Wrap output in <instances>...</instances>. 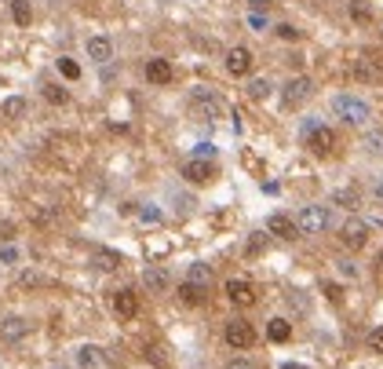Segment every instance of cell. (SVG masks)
I'll return each instance as SVG.
<instances>
[{
    "mask_svg": "<svg viewBox=\"0 0 383 369\" xmlns=\"http://www.w3.org/2000/svg\"><path fill=\"white\" fill-rule=\"evenodd\" d=\"M299 136H303V143L310 147V154H317V157L332 154V147H336V136H332V128L322 124V121H314V117H310V121H303Z\"/></svg>",
    "mask_w": 383,
    "mask_h": 369,
    "instance_id": "obj_1",
    "label": "cell"
},
{
    "mask_svg": "<svg viewBox=\"0 0 383 369\" xmlns=\"http://www.w3.org/2000/svg\"><path fill=\"white\" fill-rule=\"evenodd\" d=\"M190 114H194L197 121H216L223 114V99L212 88H194L190 92Z\"/></svg>",
    "mask_w": 383,
    "mask_h": 369,
    "instance_id": "obj_2",
    "label": "cell"
},
{
    "mask_svg": "<svg viewBox=\"0 0 383 369\" xmlns=\"http://www.w3.org/2000/svg\"><path fill=\"white\" fill-rule=\"evenodd\" d=\"M332 110H336V117H343L347 124H365L373 117L369 103L358 99V95H336V99H332Z\"/></svg>",
    "mask_w": 383,
    "mask_h": 369,
    "instance_id": "obj_3",
    "label": "cell"
},
{
    "mask_svg": "<svg viewBox=\"0 0 383 369\" xmlns=\"http://www.w3.org/2000/svg\"><path fill=\"white\" fill-rule=\"evenodd\" d=\"M329 208L325 205H307L299 212V219H296V231H303V234H322V231H329Z\"/></svg>",
    "mask_w": 383,
    "mask_h": 369,
    "instance_id": "obj_4",
    "label": "cell"
},
{
    "mask_svg": "<svg viewBox=\"0 0 383 369\" xmlns=\"http://www.w3.org/2000/svg\"><path fill=\"white\" fill-rule=\"evenodd\" d=\"M314 95V85H310V77H292L289 85L281 88V103L289 106V110H296V106H303Z\"/></svg>",
    "mask_w": 383,
    "mask_h": 369,
    "instance_id": "obj_5",
    "label": "cell"
},
{
    "mask_svg": "<svg viewBox=\"0 0 383 369\" xmlns=\"http://www.w3.org/2000/svg\"><path fill=\"white\" fill-rule=\"evenodd\" d=\"M227 344L230 347H237V351H248L252 344H255V329L248 326V322H241V318H234V322H227Z\"/></svg>",
    "mask_w": 383,
    "mask_h": 369,
    "instance_id": "obj_6",
    "label": "cell"
},
{
    "mask_svg": "<svg viewBox=\"0 0 383 369\" xmlns=\"http://www.w3.org/2000/svg\"><path fill=\"white\" fill-rule=\"evenodd\" d=\"M354 77H358V81H365V85H376L380 77H383V62L373 52H361L354 59Z\"/></svg>",
    "mask_w": 383,
    "mask_h": 369,
    "instance_id": "obj_7",
    "label": "cell"
},
{
    "mask_svg": "<svg viewBox=\"0 0 383 369\" xmlns=\"http://www.w3.org/2000/svg\"><path fill=\"white\" fill-rule=\"evenodd\" d=\"M340 242L347 249H361L365 242H369V223H365V219H347L340 227Z\"/></svg>",
    "mask_w": 383,
    "mask_h": 369,
    "instance_id": "obj_8",
    "label": "cell"
},
{
    "mask_svg": "<svg viewBox=\"0 0 383 369\" xmlns=\"http://www.w3.org/2000/svg\"><path fill=\"white\" fill-rule=\"evenodd\" d=\"M26 336H29V322L22 314H8L4 322H0V340L4 344H22Z\"/></svg>",
    "mask_w": 383,
    "mask_h": 369,
    "instance_id": "obj_9",
    "label": "cell"
},
{
    "mask_svg": "<svg viewBox=\"0 0 383 369\" xmlns=\"http://www.w3.org/2000/svg\"><path fill=\"white\" fill-rule=\"evenodd\" d=\"M227 300L237 303V308H252L255 303V285L248 278H230L227 282Z\"/></svg>",
    "mask_w": 383,
    "mask_h": 369,
    "instance_id": "obj_10",
    "label": "cell"
},
{
    "mask_svg": "<svg viewBox=\"0 0 383 369\" xmlns=\"http://www.w3.org/2000/svg\"><path fill=\"white\" fill-rule=\"evenodd\" d=\"M183 175L190 183H209L212 175H216V165L212 161H201V157H190V161L183 165Z\"/></svg>",
    "mask_w": 383,
    "mask_h": 369,
    "instance_id": "obj_11",
    "label": "cell"
},
{
    "mask_svg": "<svg viewBox=\"0 0 383 369\" xmlns=\"http://www.w3.org/2000/svg\"><path fill=\"white\" fill-rule=\"evenodd\" d=\"M266 231L274 234V238H296V234H299V231H296V219H292L289 212H270Z\"/></svg>",
    "mask_w": 383,
    "mask_h": 369,
    "instance_id": "obj_12",
    "label": "cell"
},
{
    "mask_svg": "<svg viewBox=\"0 0 383 369\" xmlns=\"http://www.w3.org/2000/svg\"><path fill=\"white\" fill-rule=\"evenodd\" d=\"M227 70L234 77H245L252 70V52H248V48H230V52H227Z\"/></svg>",
    "mask_w": 383,
    "mask_h": 369,
    "instance_id": "obj_13",
    "label": "cell"
},
{
    "mask_svg": "<svg viewBox=\"0 0 383 369\" xmlns=\"http://www.w3.org/2000/svg\"><path fill=\"white\" fill-rule=\"evenodd\" d=\"M114 311L124 318V322H128V318H135V314H139V300H135V293H132V289H117V293H114Z\"/></svg>",
    "mask_w": 383,
    "mask_h": 369,
    "instance_id": "obj_14",
    "label": "cell"
},
{
    "mask_svg": "<svg viewBox=\"0 0 383 369\" xmlns=\"http://www.w3.org/2000/svg\"><path fill=\"white\" fill-rule=\"evenodd\" d=\"M212 278H216V270L209 263H190V270H186V285H197L204 293L212 289Z\"/></svg>",
    "mask_w": 383,
    "mask_h": 369,
    "instance_id": "obj_15",
    "label": "cell"
},
{
    "mask_svg": "<svg viewBox=\"0 0 383 369\" xmlns=\"http://www.w3.org/2000/svg\"><path fill=\"white\" fill-rule=\"evenodd\" d=\"M172 77H175V73H172V62H168V59H150V62H147V81H150V85H168Z\"/></svg>",
    "mask_w": 383,
    "mask_h": 369,
    "instance_id": "obj_16",
    "label": "cell"
},
{
    "mask_svg": "<svg viewBox=\"0 0 383 369\" xmlns=\"http://www.w3.org/2000/svg\"><path fill=\"white\" fill-rule=\"evenodd\" d=\"M77 366H81V369H99L103 366V351L95 344H81V347H77Z\"/></svg>",
    "mask_w": 383,
    "mask_h": 369,
    "instance_id": "obj_17",
    "label": "cell"
},
{
    "mask_svg": "<svg viewBox=\"0 0 383 369\" xmlns=\"http://www.w3.org/2000/svg\"><path fill=\"white\" fill-rule=\"evenodd\" d=\"M88 55H91L95 62H110V55H114V44H110L106 37H91V41H88Z\"/></svg>",
    "mask_w": 383,
    "mask_h": 369,
    "instance_id": "obj_18",
    "label": "cell"
},
{
    "mask_svg": "<svg viewBox=\"0 0 383 369\" xmlns=\"http://www.w3.org/2000/svg\"><path fill=\"white\" fill-rule=\"evenodd\" d=\"M142 285H147V289H153V293H161V289L168 285L165 267H147V270H142Z\"/></svg>",
    "mask_w": 383,
    "mask_h": 369,
    "instance_id": "obj_19",
    "label": "cell"
},
{
    "mask_svg": "<svg viewBox=\"0 0 383 369\" xmlns=\"http://www.w3.org/2000/svg\"><path fill=\"white\" fill-rule=\"evenodd\" d=\"M91 263L99 267V270H114V267H121V252H114V249H95Z\"/></svg>",
    "mask_w": 383,
    "mask_h": 369,
    "instance_id": "obj_20",
    "label": "cell"
},
{
    "mask_svg": "<svg viewBox=\"0 0 383 369\" xmlns=\"http://www.w3.org/2000/svg\"><path fill=\"white\" fill-rule=\"evenodd\" d=\"M266 336H270V340H274V344H285V340H289V336H292V326L285 322V318H274V322L266 326Z\"/></svg>",
    "mask_w": 383,
    "mask_h": 369,
    "instance_id": "obj_21",
    "label": "cell"
},
{
    "mask_svg": "<svg viewBox=\"0 0 383 369\" xmlns=\"http://www.w3.org/2000/svg\"><path fill=\"white\" fill-rule=\"evenodd\" d=\"M11 19L19 22V26L33 22V8H29V0H11Z\"/></svg>",
    "mask_w": 383,
    "mask_h": 369,
    "instance_id": "obj_22",
    "label": "cell"
},
{
    "mask_svg": "<svg viewBox=\"0 0 383 369\" xmlns=\"http://www.w3.org/2000/svg\"><path fill=\"white\" fill-rule=\"evenodd\" d=\"M22 114H26V99H22V95H11V99H4V117L19 121Z\"/></svg>",
    "mask_w": 383,
    "mask_h": 369,
    "instance_id": "obj_23",
    "label": "cell"
},
{
    "mask_svg": "<svg viewBox=\"0 0 383 369\" xmlns=\"http://www.w3.org/2000/svg\"><path fill=\"white\" fill-rule=\"evenodd\" d=\"M350 19L361 22V26H369L373 22V8L365 4V0H354V4H350Z\"/></svg>",
    "mask_w": 383,
    "mask_h": 369,
    "instance_id": "obj_24",
    "label": "cell"
},
{
    "mask_svg": "<svg viewBox=\"0 0 383 369\" xmlns=\"http://www.w3.org/2000/svg\"><path fill=\"white\" fill-rule=\"evenodd\" d=\"M365 150H369V154H383V128H373V132L365 136Z\"/></svg>",
    "mask_w": 383,
    "mask_h": 369,
    "instance_id": "obj_25",
    "label": "cell"
},
{
    "mask_svg": "<svg viewBox=\"0 0 383 369\" xmlns=\"http://www.w3.org/2000/svg\"><path fill=\"white\" fill-rule=\"evenodd\" d=\"M179 296H183L186 303H204V289H197V285H186V282H183Z\"/></svg>",
    "mask_w": 383,
    "mask_h": 369,
    "instance_id": "obj_26",
    "label": "cell"
},
{
    "mask_svg": "<svg viewBox=\"0 0 383 369\" xmlns=\"http://www.w3.org/2000/svg\"><path fill=\"white\" fill-rule=\"evenodd\" d=\"M44 99H47V103H55V106H62V103H66V88H59V85H44Z\"/></svg>",
    "mask_w": 383,
    "mask_h": 369,
    "instance_id": "obj_27",
    "label": "cell"
},
{
    "mask_svg": "<svg viewBox=\"0 0 383 369\" xmlns=\"http://www.w3.org/2000/svg\"><path fill=\"white\" fill-rule=\"evenodd\" d=\"M266 245V234H248V245H245V256H260Z\"/></svg>",
    "mask_w": 383,
    "mask_h": 369,
    "instance_id": "obj_28",
    "label": "cell"
},
{
    "mask_svg": "<svg viewBox=\"0 0 383 369\" xmlns=\"http://www.w3.org/2000/svg\"><path fill=\"white\" fill-rule=\"evenodd\" d=\"M59 73L70 77V81H77V77H81V66H77L73 59H59Z\"/></svg>",
    "mask_w": 383,
    "mask_h": 369,
    "instance_id": "obj_29",
    "label": "cell"
},
{
    "mask_svg": "<svg viewBox=\"0 0 383 369\" xmlns=\"http://www.w3.org/2000/svg\"><path fill=\"white\" fill-rule=\"evenodd\" d=\"M19 285L37 289V285H44V275H37V270H22V275H19Z\"/></svg>",
    "mask_w": 383,
    "mask_h": 369,
    "instance_id": "obj_30",
    "label": "cell"
},
{
    "mask_svg": "<svg viewBox=\"0 0 383 369\" xmlns=\"http://www.w3.org/2000/svg\"><path fill=\"white\" fill-rule=\"evenodd\" d=\"M332 201H340V205H347V208H354V205H358V190H336V194H332Z\"/></svg>",
    "mask_w": 383,
    "mask_h": 369,
    "instance_id": "obj_31",
    "label": "cell"
},
{
    "mask_svg": "<svg viewBox=\"0 0 383 369\" xmlns=\"http://www.w3.org/2000/svg\"><path fill=\"white\" fill-rule=\"evenodd\" d=\"M248 92L255 95V99H263V95L270 92V81H266V77H255V81L248 85Z\"/></svg>",
    "mask_w": 383,
    "mask_h": 369,
    "instance_id": "obj_32",
    "label": "cell"
},
{
    "mask_svg": "<svg viewBox=\"0 0 383 369\" xmlns=\"http://www.w3.org/2000/svg\"><path fill=\"white\" fill-rule=\"evenodd\" d=\"M194 157H201V161H216V147H212V143H197Z\"/></svg>",
    "mask_w": 383,
    "mask_h": 369,
    "instance_id": "obj_33",
    "label": "cell"
},
{
    "mask_svg": "<svg viewBox=\"0 0 383 369\" xmlns=\"http://www.w3.org/2000/svg\"><path fill=\"white\" fill-rule=\"evenodd\" d=\"M278 37H281V41H299V29H296L292 22H281V26H278Z\"/></svg>",
    "mask_w": 383,
    "mask_h": 369,
    "instance_id": "obj_34",
    "label": "cell"
},
{
    "mask_svg": "<svg viewBox=\"0 0 383 369\" xmlns=\"http://www.w3.org/2000/svg\"><path fill=\"white\" fill-rule=\"evenodd\" d=\"M369 347H373V351H376V355H383V326H380V329H373V333H369Z\"/></svg>",
    "mask_w": 383,
    "mask_h": 369,
    "instance_id": "obj_35",
    "label": "cell"
},
{
    "mask_svg": "<svg viewBox=\"0 0 383 369\" xmlns=\"http://www.w3.org/2000/svg\"><path fill=\"white\" fill-rule=\"evenodd\" d=\"M227 369H260V366H255L252 359H245V355H237V359L227 362Z\"/></svg>",
    "mask_w": 383,
    "mask_h": 369,
    "instance_id": "obj_36",
    "label": "cell"
},
{
    "mask_svg": "<svg viewBox=\"0 0 383 369\" xmlns=\"http://www.w3.org/2000/svg\"><path fill=\"white\" fill-rule=\"evenodd\" d=\"M0 263H19V249L4 245V249H0Z\"/></svg>",
    "mask_w": 383,
    "mask_h": 369,
    "instance_id": "obj_37",
    "label": "cell"
},
{
    "mask_svg": "<svg viewBox=\"0 0 383 369\" xmlns=\"http://www.w3.org/2000/svg\"><path fill=\"white\" fill-rule=\"evenodd\" d=\"M336 267H340V275H343V278H358V263H350V260H340Z\"/></svg>",
    "mask_w": 383,
    "mask_h": 369,
    "instance_id": "obj_38",
    "label": "cell"
},
{
    "mask_svg": "<svg viewBox=\"0 0 383 369\" xmlns=\"http://www.w3.org/2000/svg\"><path fill=\"white\" fill-rule=\"evenodd\" d=\"M142 219H147V223H161V208H142V212H139Z\"/></svg>",
    "mask_w": 383,
    "mask_h": 369,
    "instance_id": "obj_39",
    "label": "cell"
},
{
    "mask_svg": "<svg viewBox=\"0 0 383 369\" xmlns=\"http://www.w3.org/2000/svg\"><path fill=\"white\" fill-rule=\"evenodd\" d=\"M325 293H329V300H336V303L343 300V296H340V289H336V285H325Z\"/></svg>",
    "mask_w": 383,
    "mask_h": 369,
    "instance_id": "obj_40",
    "label": "cell"
},
{
    "mask_svg": "<svg viewBox=\"0 0 383 369\" xmlns=\"http://www.w3.org/2000/svg\"><path fill=\"white\" fill-rule=\"evenodd\" d=\"M281 369H307V366H299V362H285Z\"/></svg>",
    "mask_w": 383,
    "mask_h": 369,
    "instance_id": "obj_41",
    "label": "cell"
},
{
    "mask_svg": "<svg viewBox=\"0 0 383 369\" xmlns=\"http://www.w3.org/2000/svg\"><path fill=\"white\" fill-rule=\"evenodd\" d=\"M376 198H380V201H383V180H380V183H376Z\"/></svg>",
    "mask_w": 383,
    "mask_h": 369,
    "instance_id": "obj_42",
    "label": "cell"
},
{
    "mask_svg": "<svg viewBox=\"0 0 383 369\" xmlns=\"http://www.w3.org/2000/svg\"><path fill=\"white\" fill-rule=\"evenodd\" d=\"M380 267H383V252H380Z\"/></svg>",
    "mask_w": 383,
    "mask_h": 369,
    "instance_id": "obj_43",
    "label": "cell"
}]
</instances>
